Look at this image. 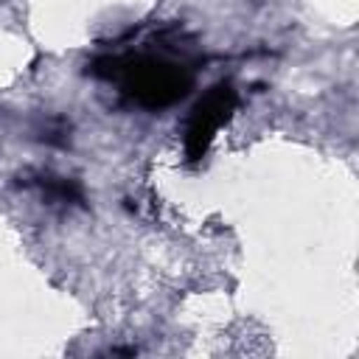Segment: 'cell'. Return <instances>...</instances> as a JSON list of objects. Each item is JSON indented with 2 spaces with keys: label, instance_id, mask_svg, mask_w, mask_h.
Wrapping results in <instances>:
<instances>
[{
  "label": "cell",
  "instance_id": "cell-3",
  "mask_svg": "<svg viewBox=\"0 0 359 359\" xmlns=\"http://www.w3.org/2000/svg\"><path fill=\"white\" fill-rule=\"evenodd\" d=\"M42 191L48 199L53 202H62V205H79L81 202V188L73 182V180H65V177H42Z\"/></svg>",
  "mask_w": 359,
  "mask_h": 359
},
{
  "label": "cell",
  "instance_id": "cell-1",
  "mask_svg": "<svg viewBox=\"0 0 359 359\" xmlns=\"http://www.w3.org/2000/svg\"><path fill=\"white\" fill-rule=\"evenodd\" d=\"M93 73L115 81L123 95L146 109H163L182 101L194 87V73L163 56L151 53H126V56H101L93 62Z\"/></svg>",
  "mask_w": 359,
  "mask_h": 359
},
{
  "label": "cell",
  "instance_id": "cell-2",
  "mask_svg": "<svg viewBox=\"0 0 359 359\" xmlns=\"http://www.w3.org/2000/svg\"><path fill=\"white\" fill-rule=\"evenodd\" d=\"M236 104H238V95H236V90H233L230 81L213 84V87L194 104L191 118H188V123H185V157H188L191 163H199V160L208 154V149H210L216 132L233 118Z\"/></svg>",
  "mask_w": 359,
  "mask_h": 359
}]
</instances>
